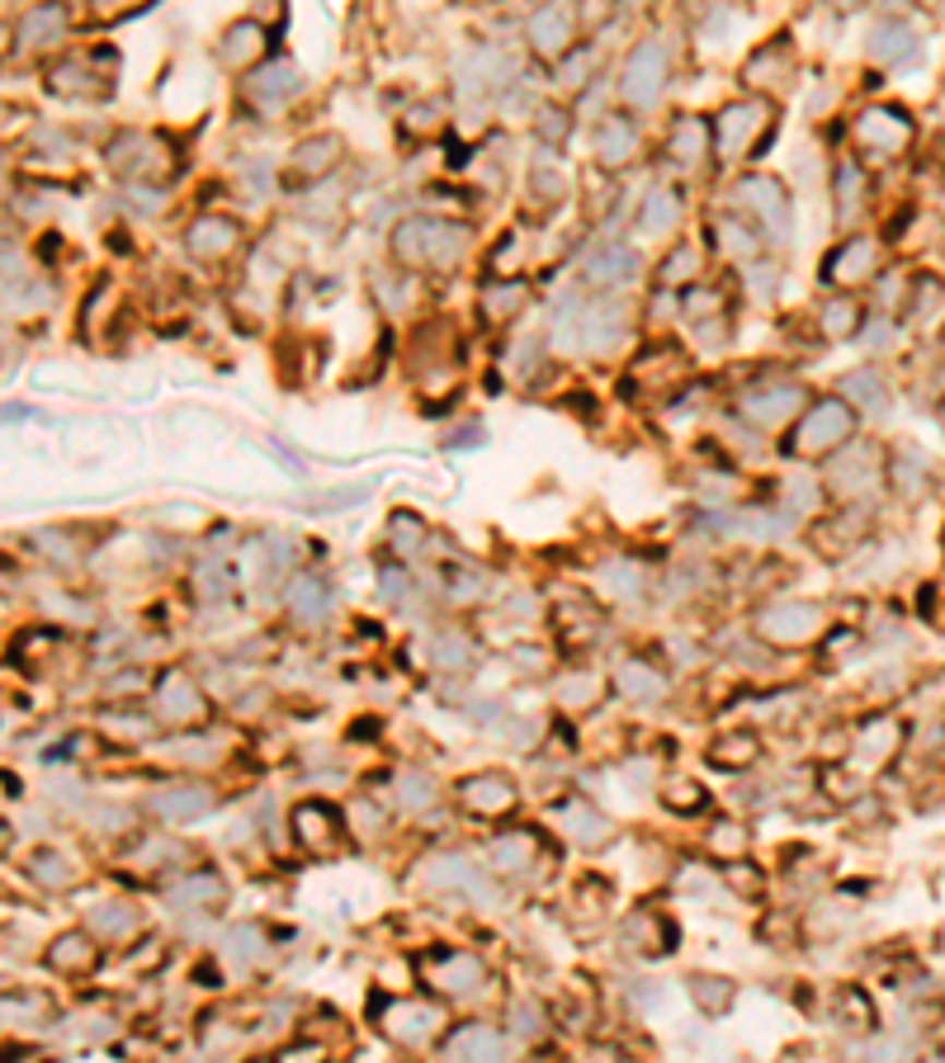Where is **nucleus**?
<instances>
[{"label":"nucleus","instance_id":"f257e3e1","mask_svg":"<svg viewBox=\"0 0 945 1063\" xmlns=\"http://www.w3.org/2000/svg\"><path fill=\"white\" fill-rule=\"evenodd\" d=\"M861 426V411L851 407L847 397H818L813 407L794 416V430L785 440V454L790 458H827L837 450H847V440Z\"/></svg>","mask_w":945,"mask_h":1063},{"label":"nucleus","instance_id":"f03ea898","mask_svg":"<svg viewBox=\"0 0 945 1063\" xmlns=\"http://www.w3.org/2000/svg\"><path fill=\"white\" fill-rule=\"evenodd\" d=\"M464 255V232L445 218H407L393 232V261L403 270H450Z\"/></svg>","mask_w":945,"mask_h":1063},{"label":"nucleus","instance_id":"7ed1b4c3","mask_svg":"<svg viewBox=\"0 0 945 1063\" xmlns=\"http://www.w3.org/2000/svg\"><path fill=\"white\" fill-rule=\"evenodd\" d=\"M770 128H776V114H770V105L762 95L742 99V105H728L719 119H714V152L723 156V162H742V156H762Z\"/></svg>","mask_w":945,"mask_h":1063},{"label":"nucleus","instance_id":"20e7f679","mask_svg":"<svg viewBox=\"0 0 945 1063\" xmlns=\"http://www.w3.org/2000/svg\"><path fill=\"white\" fill-rule=\"evenodd\" d=\"M733 204L742 213H752L756 223H762V237L776 241V247H785V241L794 237V213H790V194H785V184L776 176H742L738 180V194Z\"/></svg>","mask_w":945,"mask_h":1063},{"label":"nucleus","instance_id":"39448f33","mask_svg":"<svg viewBox=\"0 0 945 1063\" xmlns=\"http://www.w3.org/2000/svg\"><path fill=\"white\" fill-rule=\"evenodd\" d=\"M809 407V393L790 379H766V383H752L738 393V416L756 430H780L790 426L799 411Z\"/></svg>","mask_w":945,"mask_h":1063},{"label":"nucleus","instance_id":"423d86ee","mask_svg":"<svg viewBox=\"0 0 945 1063\" xmlns=\"http://www.w3.org/2000/svg\"><path fill=\"white\" fill-rule=\"evenodd\" d=\"M827 629V614L823 606L813 600H770V606L756 614V634L770 648H804Z\"/></svg>","mask_w":945,"mask_h":1063},{"label":"nucleus","instance_id":"0eeeda50","mask_svg":"<svg viewBox=\"0 0 945 1063\" xmlns=\"http://www.w3.org/2000/svg\"><path fill=\"white\" fill-rule=\"evenodd\" d=\"M667 71H671V62H667L662 38H643L638 48L624 57V71H620L624 105L657 109V105H662V91H667Z\"/></svg>","mask_w":945,"mask_h":1063},{"label":"nucleus","instance_id":"6e6552de","mask_svg":"<svg viewBox=\"0 0 945 1063\" xmlns=\"http://www.w3.org/2000/svg\"><path fill=\"white\" fill-rule=\"evenodd\" d=\"M379 1026H383V1036L393 1044H403V1050H426V1044L440 1040L445 1007H440V1002H426V998H397L379 1012Z\"/></svg>","mask_w":945,"mask_h":1063},{"label":"nucleus","instance_id":"1a4fd4ad","mask_svg":"<svg viewBox=\"0 0 945 1063\" xmlns=\"http://www.w3.org/2000/svg\"><path fill=\"white\" fill-rule=\"evenodd\" d=\"M912 138H918V128L898 105H870L851 123V142L870 156H904L912 147Z\"/></svg>","mask_w":945,"mask_h":1063},{"label":"nucleus","instance_id":"9d476101","mask_svg":"<svg viewBox=\"0 0 945 1063\" xmlns=\"http://www.w3.org/2000/svg\"><path fill=\"white\" fill-rule=\"evenodd\" d=\"M454 799H459V809L468 817L497 823V817L515 813V803H521V789H515V780H511L506 771H473V775H464V780H459Z\"/></svg>","mask_w":945,"mask_h":1063},{"label":"nucleus","instance_id":"9b49d317","mask_svg":"<svg viewBox=\"0 0 945 1063\" xmlns=\"http://www.w3.org/2000/svg\"><path fill=\"white\" fill-rule=\"evenodd\" d=\"M624 303H614V298H591V303H582L577 312H563V332L577 336L582 350H610L624 341Z\"/></svg>","mask_w":945,"mask_h":1063},{"label":"nucleus","instance_id":"f8f14e48","mask_svg":"<svg viewBox=\"0 0 945 1063\" xmlns=\"http://www.w3.org/2000/svg\"><path fill=\"white\" fill-rule=\"evenodd\" d=\"M421 974H426V983L445 998H473L487 983V969L473 951H431L421 959Z\"/></svg>","mask_w":945,"mask_h":1063},{"label":"nucleus","instance_id":"ddd939ff","mask_svg":"<svg viewBox=\"0 0 945 1063\" xmlns=\"http://www.w3.org/2000/svg\"><path fill=\"white\" fill-rule=\"evenodd\" d=\"M289 827H294L298 846L312 851V856H336L340 846H346V823H340V813L332 809V803H322V799L294 803Z\"/></svg>","mask_w":945,"mask_h":1063},{"label":"nucleus","instance_id":"4468645a","mask_svg":"<svg viewBox=\"0 0 945 1063\" xmlns=\"http://www.w3.org/2000/svg\"><path fill=\"white\" fill-rule=\"evenodd\" d=\"M156 709H162L170 728H204L213 718L208 695L199 691V681L190 671H166L162 685H156Z\"/></svg>","mask_w":945,"mask_h":1063},{"label":"nucleus","instance_id":"2eb2a0df","mask_svg":"<svg viewBox=\"0 0 945 1063\" xmlns=\"http://www.w3.org/2000/svg\"><path fill=\"white\" fill-rule=\"evenodd\" d=\"M529 48H535L543 62H558V57L572 52V43H577V10L567 5V0H549L543 10H535V20H529Z\"/></svg>","mask_w":945,"mask_h":1063},{"label":"nucleus","instance_id":"dca6fc26","mask_svg":"<svg viewBox=\"0 0 945 1063\" xmlns=\"http://www.w3.org/2000/svg\"><path fill=\"white\" fill-rule=\"evenodd\" d=\"M875 270H880V241L865 237V232H851L833 255H827L823 279L833 284V289H856V284L875 279Z\"/></svg>","mask_w":945,"mask_h":1063},{"label":"nucleus","instance_id":"f3484780","mask_svg":"<svg viewBox=\"0 0 945 1063\" xmlns=\"http://www.w3.org/2000/svg\"><path fill=\"white\" fill-rule=\"evenodd\" d=\"M549 817H553L558 832H567V841L582 846V851H600V846L614 841V823L596 809V803H586V799H563Z\"/></svg>","mask_w":945,"mask_h":1063},{"label":"nucleus","instance_id":"a211bd4d","mask_svg":"<svg viewBox=\"0 0 945 1063\" xmlns=\"http://www.w3.org/2000/svg\"><path fill=\"white\" fill-rule=\"evenodd\" d=\"M614 685H620V695L634 700V705H657V700H667V691H671L667 671L643 653H624L620 662H614Z\"/></svg>","mask_w":945,"mask_h":1063},{"label":"nucleus","instance_id":"6ab92c4d","mask_svg":"<svg viewBox=\"0 0 945 1063\" xmlns=\"http://www.w3.org/2000/svg\"><path fill=\"white\" fill-rule=\"evenodd\" d=\"M487 860H492V870H501V874H535L539 860H543V837L535 827H511V832H501V837L487 841Z\"/></svg>","mask_w":945,"mask_h":1063},{"label":"nucleus","instance_id":"aec40b11","mask_svg":"<svg viewBox=\"0 0 945 1063\" xmlns=\"http://www.w3.org/2000/svg\"><path fill=\"white\" fill-rule=\"evenodd\" d=\"M166 903L180 912H218L227 903V884L218 870H190L166 884Z\"/></svg>","mask_w":945,"mask_h":1063},{"label":"nucleus","instance_id":"412c9836","mask_svg":"<svg viewBox=\"0 0 945 1063\" xmlns=\"http://www.w3.org/2000/svg\"><path fill=\"white\" fill-rule=\"evenodd\" d=\"M184 247H190L194 261H227V255L241 251V223L223 218V213H208V218H199L190 232H184Z\"/></svg>","mask_w":945,"mask_h":1063},{"label":"nucleus","instance_id":"4be33fe9","mask_svg":"<svg viewBox=\"0 0 945 1063\" xmlns=\"http://www.w3.org/2000/svg\"><path fill=\"white\" fill-rule=\"evenodd\" d=\"M582 279L591 284V289H624V284L638 279V255L620 247V241H610V247H600L586 255L582 265Z\"/></svg>","mask_w":945,"mask_h":1063},{"label":"nucleus","instance_id":"5701e85b","mask_svg":"<svg viewBox=\"0 0 945 1063\" xmlns=\"http://www.w3.org/2000/svg\"><path fill=\"white\" fill-rule=\"evenodd\" d=\"M898 747H904V724L898 718H865L851 738V756L861 766H884V761L898 756Z\"/></svg>","mask_w":945,"mask_h":1063},{"label":"nucleus","instance_id":"b1692460","mask_svg":"<svg viewBox=\"0 0 945 1063\" xmlns=\"http://www.w3.org/2000/svg\"><path fill=\"white\" fill-rule=\"evenodd\" d=\"M591 142H596L600 166H624V162H634V152H638V123L629 119V114H606V119L596 123Z\"/></svg>","mask_w":945,"mask_h":1063},{"label":"nucleus","instance_id":"393cba45","mask_svg":"<svg viewBox=\"0 0 945 1063\" xmlns=\"http://www.w3.org/2000/svg\"><path fill=\"white\" fill-rule=\"evenodd\" d=\"M620 936H624L629 945H634L638 955H671V951H677V927H671L662 912H653V908L629 912Z\"/></svg>","mask_w":945,"mask_h":1063},{"label":"nucleus","instance_id":"a878e982","mask_svg":"<svg viewBox=\"0 0 945 1063\" xmlns=\"http://www.w3.org/2000/svg\"><path fill=\"white\" fill-rule=\"evenodd\" d=\"M742 76H747V85L752 91H785L790 85V76H794V52H790V43H762L752 57H747V67H742Z\"/></svg>","mask_w":945,"mask_h":1063},{"label":"nucleus","instance_id":"bb28decb","mask_svg":"<svg viewBox=\"0 0 945 1063\" xmlns=\"http://www.w3.org/2000/svg\"><path fill=\"white\" fill-rule=\"evenodd\" d=\"M426 870H431V884L435 888H459L464 898H478V903H492L497 898V888L487 884V874L473 870L464 856H435Z\"/></svg>","mask_w":945,"mask_h":1063},{"label":"nucleus","instance_id":"cd10ccee","mask_svg":"<svg viewBox=\"0 0 945 1063\" xmlns=\"http://www.w3.org/2000/svg\"><path fill=\"white\" fill-rule=\"evenodd\" d=\"M440 1050H445L450 1059H501V1054H506V1036L492 1030L487 1022H459Z\"/></svg>","mask_w":945,"mask_h":1063},{"label":"nucleus","instance_id":"c85d7f7f","mask_svg":"<svg viewBox=\"0 0 945 1063\" xmlns=\"http://www.w3.org/2000/svg\"><path fill=\"white\" fill-rule=\"evenodd\" d=\"M709 147H714V133L699 114H681V119L667 128V156L677 166H699Z\"/></svg>","mask_w":945,"mask_h":1063},{"label":"nucleus","instance_id":"c756f323","mask_svg":"<svg viewBox=\"0 0 945 1063\" xmlns=\"http://www.w3.org/2000/svg\"><path fill=\"white\" fill-rule=\"evenodd\" d=\"M213 789L208 785H176V789H162V795H152V809L156 817H166V823H194V817L213 813Z\"/></svg>","mask_w":945,"mask_h":1063},{"label":"nucleus","instance_id":"7c9ffc66","mask_svg":"<svg viewBox=\"0 0 945 1063\" xmlns=\"http://www.w3.org/2000/svg\"><path fill=\"white\" fill-rule=\"evenodd\" d=\"M303 91V76H298L294 62H270L261 71L247 76V95L251 99H265V105H289V99Z\"/></svg>","mask_w":945,"mask_h":1063},{"label":"nucleus","instance_id":"2f4dec72","mask_svg":"<svg viewBox=\"0 0 945 1063\" xmlns=\"http://www.w3.org/2000/svg\"><path fill=\"white\" fill-rule=\"evenodd\" d=\"M289 614L298 624H322L326 610H332V592H326V582L318 577V572H298V577L289 582Z\"/></svg>","mask_w":945,"mask_h":1063},{"label":"nucleus","instance_id":"473e14b6","mask_svg":"<svg viewBox=\"0 0 945 1063\" xmlns=\"http://www.w3.org/2000/svg\"><path fill=\"white\" fill-rule=\"evenodd\" d=\"M340 166V142L336 138H303L294 147V156H289V176H298V180H322V176H332V170Z\"/></svg>","mask_w":945,"mask_h":1063},{"label":"nucleus","instance_id":"72a5a7b5","mask_svg":"<svg viewBox=\"0 0 945 1063\" xmlns=\"http://www.w3.org/2000/svg\"><path fill=\"white\" fill-rule=\"evenodd\" d=\"M606 700V681L596 671H567V677L553 681V705L563 714H586Z\"/></svg>","mask_w":945,"mask_h":1063},{"label":"nucleus","instance_id":"f704fd0d","mask_svg":"<svg viewBox=\"0 0 945 1063\" xmlns=\"http://www.w3.org/2000/svg\"><path fill=\"white\" fill-rule=\"evenodd\" d=\"M685 988H691V1002L709 1016V1022H723V1016L733 1012V1002H738V983L723 979V974H691Z\"/></svg>","mask_w":945,"mask_h":1063},{"label":"nucleus","instance_id":"c9c22d12","mask_svg":"<svg viewBox=\"0 0 945 1063\" xmlns=\"http://www.w3.org/2000/svg\"><path fill=\"white\" fill-rule=\"evenodd\" d=\"M638 227L653 237H667L681 227V194L671 190V184H653L648 194H643V208H638Z\"/></svg>","mask_w":945,"mask_h":1063},{"label":"nucleus","instance_id":"e433bc0d","mask_svg":"<svg viewBox=\"0 0 945 1063\" xmlns=\"http://www.w3.org/2000/svg\"><path fill=\"white\" fill-rule=\"evenodd\" d=\"M261 52H265L261 24H232V28H227V34L218 38V62H223V67H232V71H247Z\"/></svg>","mask_w":945,"mask_h":1063},{"label":"nucleus","instance_id":"4c0bfd02","mask_svg":"<svg viewBox=\"0 0 945 1063\" xmlns=\"http://www.w3.org/2000/svg\"><path fill=\"white\" fill-rule=\"evenodd\" d=\"M912 52H918V34L898 20H884L875 34H870V57H875L880 67H898V62H908Z\"/></svg>","mask_w":945,"mask_h":1063},{"label":"nucleus","instance_id":"58836bf2","mask_svg":"<svg viewBox=\"0 0 945 1063\" xmlns=\"http://www.w3.org/2000/svg\"><path fill=\"white\" fill-rule=\"evenodd\" d=\"M431 662L440 671H468L473 662H478V643H473V634H464V629H435V634H431Z\"/></svg>","mask_w":945,"mask_h":1063},{"label":"nucleus","instance_id":"ea45409f","mask_svg":"<svg viewBox=\"0 0 945 1063\" xmlns=\"http://www.w3.org/2000/svg\"><path fill=\"white\" fill-rule=\"evenodd\" d=\"M762 756V742H756V732H723V738L709 742V766L719 771H747L752 761Z\"/></svg>","mask_w":945,"mask_h":1063},{"label":"nucleus","instance_id":"a19ab883","mask_svg":"<svg viewBox=\"0 0 945 1063\" xmlns=\"http://www.w3.org/2000/svg\"><path fill=\"white\" fill-rule=\"evenodd\" d=\"M818 332L823 341H851L861 332V303L856 298H827L818 308Z\"/></svg>","mask_w":945,"mask_h":1063},{"label":"nucleus","instance_id":"79ce46f5","mask_svg":"<svg viewBox=\"0 0 945 1063\" xmlns=\"http://www.w3.org/2000/svg\"><path fill=\"white\" fill-rule=\"evenodd\" d=\"M841 397H847L856 411H884V407H889V383H884L880 373L861 369V373H847V383H841Z\"/></svg>","mask_w":945,"mask_h":1063},{"label":"nucleus","instance_id":"37998d69","mask_svg":"<svg viewBox=\"0 0 945 1063\" xmlns=\"http://www.w3.org/2000/svg\"><path fill=\"white\" fill-rule=\"evenodd\" d=\"M714 241L723 247L728 261H742V265H752V255L762 251V237H756L742 218H719V223H714Z\"/></svg>","mask_w":945,"mask_h":1063},{"label":"nucleus","instance_id":"c03bdc74","mask_svg":"<svg viewBox=\"0 0 945 1063\" xmlns=\"http://www.w3.org/2000/svg\"><path fill=\"white\" fill-rule=\"evenodd\" d=\"M525 298H529V289L521 279H515V284H487V289H482V318L487 322H511L515 312L525 308Z\"/></svg>","mask_w":945,"mask_h":1063},{"label":"nucleus","instance_id":"a18cd8bd","mask_svg":"<svg viewBox=\"0 0 945 1063\" xmlns=\"http://www.w3.org/2000/svg\"><path fill=\"white\" fill-rule=\"evenodd\" d=\"M657 799H662V809H671V813H699V809H709V789L699 785V780H691V775H677V780H667L662 789H657Z\"/></svg>","mask_w":945,"mask_h":1063},{"label":"nucleus","instance_id":"49530a36","mask_svg":"<svg viewBox=\"0 0 945 1063\" xmlns=\"http://www.w3.org/2000/svg\"><path fill=\"white\" fill-rule=\"evenodd\" d=\"M747 841L752 837H747V827H742L738 817H719V823L709 827V837H705V851L728 865V860H738L742 851H747Z\"/></svg>","mask_w":945,"mask_h":1063},{"label":"nucleus","instance_id":"de8ad7c7","mask_svg":"<svg viewBox=\"0 0 945 1063\" xmlns=\"http://www.w3.org/2000/svg\"><path fill=\"white\" fill-rule=\"evenodd\" d=\"M393 789H397V803H403V809H411V813H421V809H431V803H435V775H426L417 766L397 771Z\"/></svg>","mask_w":945,"mask_h":1063},{"label":"nucleus","instance_id":"09e8293b","mask_svg":"<svg viewBox=\"0 0 945 1063\" xmlns=\"http://www.w3.org/2000/svg\"><path fill=\"white\" fill-rule=\"evenodd\" d=\"M833 184H837V218L851 223L856 208H861V199H865V170H861V162H841Z\"/></svg>","mask_w":945,"mask_h":1063},{"label":"nucleus","instance_id":"8fccbe9b","mask_svg":"<svg viewBox=\"0 0 945 1063\" xmlns=\"http://www.w3.org/2000/svg\"><path fill=\"white\" fill-rule=\"evenodd\" d=\"M699 261H705V255H699L695 241H677V247L667 251L662 284H671V289H677V284H695L699 279Z\"/></svg>","mask_w":945,"mask_h":1063},{"label":"nucleus","instance_id":"3c124183","mask_svg":"<svg viewBox=\"0 0 945 1063\" xmlns=\"http://www.w3.org/2000/svg\"><path fill=\"white\" fill-rule=\"evenodd\" d=\"M945 318V284L926 275L918 284V294H912V322L922 326V332H932V326Z\"/></svg>","mask_w":945,"mask_h":1063},{"label":"nucleus","instance_id":"603ef678","mask_svg":"<svg viewBox=\"0 0 945 1063\" xmlns=\"http://www.w3.org/2000/svg\"><path fill=\"white\" fill-rule=\"evenodd\" d=\"M884 478H889V487H894L898 497H918L922 487H926V468L912 454H894L889 464H884Z\"/></svg>","mask_w":945,"mask_h":1063},{"label":"nucleus","instance_id":"864d4df0","mask_svg":"<svg viewBox=\"0 0 945 1063\" xmlns=\"http://www.w3.org/2000/svg\"><path fill=\"white\" fill-rule=\"evenodd\" d=\"M388 539H393V549H397V558H417L421 549H426V525L417 521V515H393V525H388Z\"/></svg>","mask_w":945,"mask_h":1063},{"label":"nucleus","instance_id":"5fc2aeb1","mask_svg":"<svg viewBox=\"0 0 945 1063\" xmlns=\"http://www.w3.org/2000/svg\"><path fill=\"white\" fill-rule=\"evenodd\" d=\"M52 965H57V969H67V974H76V969H91V965H95V945L85 941V936H76V931H71V936H62V941H57V951H52Z\"/></svg>","mask_w":945,"mask_h":1063},{"label":"nucleus","instance_id":"6e6d98bb","mask_svg":"<svg viewBox=\"0 0 945 1063\" xmlns=\"http://www.w3.org/2000/svg\"><path fill=\"white\" fill-rule=\"evenodd\" d=\"M199 596H204L208 606H223V600L232 596V577H227L223 563H204V568H199Z\"/></svg>","mask_w":945,"mask_h":1063},{"label":"nucleus","instance_id":"4d7b16f0","mask_svg":"<svg viewBox=\"0 0 945 1063\" xmlns=\"http://www.w3.org/2000/svg\"><path fill=\"white\" fill-rule=\"evenodd\" d=\"M506 1022H511V1036H525V1040H535L539 1030H543V1007H539V1002H511Z\"/></svg>","mask_w":945,"mask_h":1063},{"label":"nucleus","instance_id":"13d9d810","mask_svg":"<svg viewBox=\"0 0 945 1063\" xmlns=\"http://www.w3.org/2000/svg\"><path fill=\"white\" fill-rule=\"evenodd\" d=\"M133 927H137V912L123 908V903H109V912L99 917V931H105V936H128Z\"/></svg>","mask_w":945,"mask_h":1063},{"label":"nucleus","instance_id":"bf43d9fd","mask_svg":"<svg viewBox=\"0 0 945 1063\" xmlns=\"http://www.w3.org/2000/svg\"><path fill=\"white\" fill-rule=\"evenodd\" d=\"M728 884L742 888V894H756L762 888V874H756V865H747V860H728Z\"/></svg>","mask_w":945,"mask_h":1063},{"label":"nucleus","instance_id":"052dcab7","mask_svg":"<svg viewBox=\"0 0 945 1063\" xmlns=\"http://www.w3.org/2000/svg\"><path fill=\"white\" fill-rule=\"evenodd\" d=\"M34 865H38V880L43 884H71V870H67V860H57V856H38L34 860Z\"/></svg>","mask_w":945,"mask_h":1063},{"label":"nucleus","instance_id":"680f3d73","mask_svg":"<svg viewBox=\"0 0 945 1063\" xmlns=\"http://www.w3.org/2000/svg\"><path fill=\"white\" fill-rule=\"evenodd\" d=\"M407 592H411L407 572L403 568H383V596H388V600H407Z\"/></svg>","mask_w":945,"mask_h":1063},{"label":"nucleus","instance_id":"e2e57ef3","mask_svg":"<svg viewBox=\"0 0 945 1063\" xmlns=\"http://www.w3.org/2000/svg\"><path fill=\"white\" fill-rule=\"evenodd\" d=\"M543 119H539V138H553V142H563V133H567V119H563V109H539Z\"/></svg>","mask_w":945,"mask_h":1063},{"label":"nucleus","instance_id":"0e129e2a","mask_svg":"<svg viewBox=\"0 0 945 1063\" xmlns=\"http://www.w3.org/2000/svg\"><path fill=\"white\" fill-rule=\"evenodd\" d=\"M833 5H856V0H833Z\"/></svg>","mask_w":945,"mask_h":1063},{"label":"nucleus","instance_id":"69168bd1","mask_svg":"<svg viewBox=\"0 0 945 1063\" xmlns=\"http://www.w3.org/2000/svg\"><path fill=\"white\" fill-rule=\"evenodd\" d=\"M941 426H945V416H941Z\"/></svg>","mask_w":945,"mask_h":1063}]
</instances>
